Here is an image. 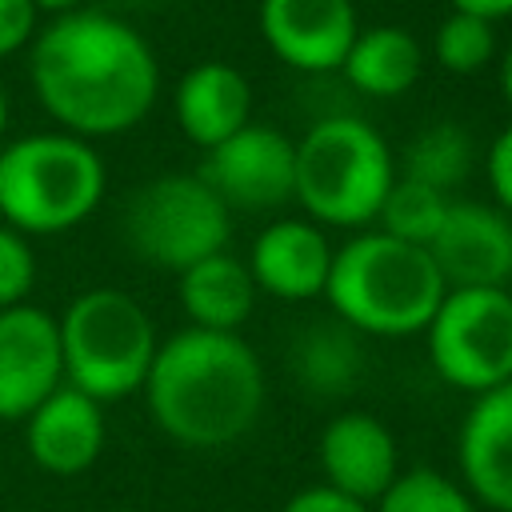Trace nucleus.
Instances as JSON below:
<instances>
[{
  "label": "nucleus",
  "instance_id": "31",
  "mask_svg": "<svg viewBox=\"0 0 512 512\" xmlns=\"http://www.w3.org/2000/svg\"><path fill=\"white\" fill-rule=\"evenodd\" d=\"M36 4V12H52V16H60V12H72V8H80V0H32Z\"/></svg>",
  "mask_w": 512,
  "mask_h": 512
},
{
  "label": "nucleus",
  "instance_id": "29",
  "mask_svg": "<svg viewBox=\"0 0 512 512\" xmlns=\"http://www.w3.org/2000/svg\"><path fill=\"white\" fill-rule=\"evenodd\" d=\"M452 12H468V16H480V20H504L512 16V0H448Z\"/></svg>",
  "mask_w": 512,
  "mask_h": 512
},
{
  "label": "nucleus",
  "instance_id": "2",
  "mask_svg": "<svg viewBox=\"0 0 512 512\" xmlns=\"http://www.w3.org/2000/svg\"><path fill=\"white\" fill-rule=\"evenodd\" d=\"M152 420L188 448H224L252 432L264 404V372L236 332L184 328L168 336L148 368Z\"/></svg>",
  "mask_w": 512,
  "mask_h": 512
},
{
  "label": "nucleus",
  "instance_id": "12",
  "mask_svg": "<svg viewBox=\"0 0 512 512\" xmlns=\"http://www.w3.org/2000/svg\"><path fill=\"white\" fill-rule=\"evenodd\" d=\"M428 256L444 288H504L512 276V220L492 204L452 200Z\"/></svg>",
  "mask_w": 512,
  "mask_h": 512
},
{
  "label": "nucleus",
  "instance_id": "7",
  "mask_svg": "<svg viewBox=\"0 0 512 512\" xmlns=\"http://www.w3.org/2000/svg\"><path fill=\"white\" fill-rule=\"evenodd\" d=\"M232 232V208L196 176L168 172L140 184L124 208L128 248L168 272H184L216 252H224Z\"/></svg>",
  "mask_w": 512,
  "mask_h": 512
},
{
  "label": "nucleus",
  "instance_id": "17",
  "mask_svg": "<svg viewBox=\"0 0 512 512\" xmlns=\"http://www.w3.org/2000/svg\"><path fill=\"white\" fill-rule=\"evenodd\" d=\"M172 108H176L180 132L208 152L248 124L252 88H248L240 68H232L224 60H204L180 76Z\"/></svg>",
  "mask_w": 512,
  "mask_h": 512
},
{
  "label": "nucleus",
  "instance_id": "32",
  "mask_svg": "<svg viewBox=\"0 0 512 512\" xmlns=\"http://www.w3.org/2000/svg\"><path fill=\"white\" fill-rule=\"evenodd\" d=\"M4 128H8V92L0 84V136H4Z\"/></svg>",
  "mask_w": 512,
  "mask_h": 512
},
{
  "label": "nucleus",
  "instance_id": "25",
  "mask_svg": "<svg viewBox=\"0 0 512 512\" xmlns=\"http://www.w3.org/2000/svg\"><path fill=\"white\" fill-rule=\"evenodd\" d=\"M36 284V256L28 236L0 224V312L28 304V292Z\"/></svg>",
  "mask_w": 512,
  "mask_h": 512
},
{
  "label": "nucleus",
  "instance_id": "26",
  "mask_svg": "<svg viewBox=\"0 0 512 512\" xmlns=\"http://www.w3.org/2000/svg\"><path fill=\"white\" fill-rule=\"evenodd\" d=\"M36 20L40 12L32 0H0V60L36 40Z\"/></svg>",
  "mask_w": 512,
  "mask_h": 512
},
{
  "label": "nucleus",
  "instance_id": "18",
  "mask_svg": "<svg viewBox=\"0 0 512 512\" xmlns=\"http://www.w3.org/2000/svg\"><path fill=\"white\" fill-rule=\"evenodd\" d=\"M340 72L356 92L376 96V100H392V96H404L420 80L424 48L400 24H372V28L356 32Z\"/></svg>",
  "mask_w": 512,
  "mask_h": 512
},
{
  "label": "nucleus",
  "instance_id": "23",
  "mask_svg": "<svg viewBox=\"0 0 512 512\" xmlns=\"http://www.w3.org/2000/svg\"><path fill=\"white\" fill-rule=\"evenodd\" d=\"M372 512H476V504L456 480L432 468H408L384 488Z\"/></svg>",
  "mask_w": 512,
  "mask_h": 512
},
{
  "label": "nucleus",
  "instance_id": "24",
  "mask_svg": "<svg viewBox=\"0 0 512 512\" xmlns=\"http://www.w3.org/2000/svg\"><path fill=\"white\" fill-rule=\"evenodd\" d=\"M300 372L320 388H344L356 372V344L344 328H312L300 340Z\"/></svg>",
  "mask_w": 512,
  "mask_h": 512
},
{
  "label": "nucleus",
  "instance_id": "22",
  "mask_svg": "<svg viewBox=\"0 0 512 512\" xmlns=\"http://www.w3.org/2000/svg\"><path fill=\"white\" fill-rule=\"evenodd\" d=\"M432 52L444 72L476 76L496 60V24L468 12H448L432 36Z\"/></svg>",
  "mask_w": 512,
  "mask_h": 512
},
{
  "label": "nucleus",
  "instance_id": "3",
  "mask_svg": "<svg viewBox=\"0 0 512 512\" xmlns=\"http://www.w3.org/2000/svg\"><path fill=\"white\" fill-rule=\"evenodd\" d=\"M444 280L420 244H404L380 228L336 248L324 300L332 312L368 336L424 332L444 300Z\"/></svg>",
  "mask_w": 512,
  "mask_h": 512
},
{
  "label": "nucleus",
  "instance_id": "1",
  "mask_svg": "<svg viewBox=\"0 0 512 512\" xmlns=\"http://www.w3.org/2000/svg\"><path fill=\"white\" fill-rule=\"evenodd\" d=\"M28 80L60 132L88 144L136 128L160 96V64L148 40L100 8L52 16L32 40Z\"/></svg>",
  "mask_w": 512,
  "mask_h": 512
},
{
  "label": "nucleus",
  "instance_id": "10",
  "mask_svg": "<svg viewBox=\"0 0 512 512\" xmlns=\"http://www.w3.org/2000/svg\"><path fill=\"white\" fill-rule=\"evenodd\" d=\"M64 384L60 328L36 304L0 312V420H28Z\"/></svg>",
  "mask_w": 512,
  "mask_h": 512
},
{
  "label": "nucleus",
  "instance_id": "27",
  "mask_svg": "<svg viewBox=\"0 0 512 512\" xmlns=\"http://www.w3.org/2000/svg\"><path fill=\"white\" fill-rule=\"evenodd\" d=\"M484 172H488V184H492L504 216H512V124L492 140L488 160H484Z\"/></svg>",
  "mask_w": 512,
  "mask_h": 512
},
{
  "label": "nucleus",
  "instance_id": "4",
  "mask_svg": "<svg viewBox=\"0 0 512 512\" xmlns=\"http://www.w3.org/2000/svg\"><path fill=\"white\" fill-rule=\"evenodd\" d=\"M108 188L100 152L68 132H28L0 148V224L60 236L84 224Z\"/></svg>",
  "mask_w": 512,
  "mask_h": 512
},
{
  "label": "nucleus",
  "instance_id": "30",
  "mask_svg": "<svg viewBox=\"0 0 512 512\" xmlns=\"http://www.w3.org/2000/svg\"><path fill=\"white\" fill-rule=\"evenodd\" d=\"M500 92H504L508 104H512V40H508L504 52H500Z\"/></svg>",
  "mask_w": 512,
  "mask_h": 512
},
{
  "label": "nucleus",
  "instance_id": "21",
  "mask_svg": "<svg viewBox=\"0 0 512 512\" xmlns=\"http://www.w3.org/2000/svg\"><path fill=\"white\" fill-rule=\"evenodd\" d=\"M448 204H452V196H444V192H436L428 184H416V180L396 172V184L388 188V196H384V204L376 212V224H380V232H388V236H396L404 244L428 248L432 236L440 232L444 216H448Z\"/></svg>",
  "mask_w": 512,
  "mask_h": 512
},
{
  "label": "nucleus",
  "instance_id": "19",
  "mask_svg": "<svg viewBox=\"0 0 512 512\" xmlns=\"http://www.w3.org/2000/svg\"><path fill=\"white\" fill-rule=\"evenodd\" d=\"M176 292L192 328H204V332H236L256 304V284L248 264L228 252H216L184 268Z\"/></svg>",
  "mask_w": 512,
  "mask_h": 512
},
{
  "label": "nucleus",
  "instance_id": "8",
  "mask_svg": "<svg viewBox=\"0 0 512 512\" xmlns=\"http://www.w3.org/2000/svg\"><path fill=\"white\" fill-rule=\"evenodd\" d=\"M424 336H428L432 368L452 388L484 396L512 380L508 288H448Z\"/></svg>",
  "mask_w": 512,
  "mask_h": 512
},
{
  "label": "nucleus",
  "instance_id": "6",
  "mask_svg": "<svg viewBox=\"0 0 512 512\" xmlns=\"http://www.w3.org/2000/svg\"><path fill=\"white\" fill-rule=\"evenodd\" d=\"M56 328L68 388L96 404L124 400L144 388L160 340L140 300L120 288H88L64 308Z\"/></svg>",
  "mask_w": 512,
  "mask_h": 512
},
{
  "label": "nucleus",
  "instance_id": "14",
  "mask_svg": "<svg viewBox=\"0 0 512 512\" xmlns=\"http://www.w3.org/2000/svg\"><path fill=\"white\" fill-rule=\"evenodd\" d=\"M336 248L324 228L312 220H276L268 224L248 252V272L256 292L276 300H312L324 296Z\"/></svg>",
  "mask_w": 512,
  "mask_h": 512
},
{
  "label": "nucleus",
  "instance_id": "20",
  "mask_svg": "<svg viewBox=\"0 0 512 512\" xmlns=\"http://www.w3.org/2000/svg\"><path fill=\"white\" fill-rule=\"evenodd\" d=\"M472 172V140L460 124L452 120H436L428 124L404 152L400 160V176L416 180V184H428L444 196H452V188L460 180H468Z\"/></svg>",
  "mask_w": 512,
  "mask_h": 512
},
{
  "label": "nucleus",
  "instance_id": "16",
  "mask_svg": "<svg viewBox=\"0 0 512 512\" xmlns=\"http://www.w3.org/2000/svg\"><path fill=\"white\" fill-rule=\"evenodd\" d=\"M28 456L36 468L52 476H80L96 464L104 448V412L92 396L60 384L32 416H28Z\"/></svg>",
  "mask_w": 512,
  "mask_h": 512
},
{
  "label": "nucleus",
  "instance_id": "9",
  "mask_svg": "<svg viewBox=\"0 0 512 512\" xmlns=\"http://www.w3.org/2000/svg\"><path fill=\"white\" fill-rule=\"evenodd\" d=\"M228 208H276L296 192V140L268 124H244L236 136L204 152L196 172Z\"/></svg>",
  "mask_w": 512,
  "mask_h": 512
},
{
  "label": "nucleus",
  "instance_id": "15",
  "mask_svg": "<svg viewBox=\"0 0 512 512\" xmlns=\"http://www.w3.org/2000/svg\"><path fill=\"white\" fill-rule=\"evenodd\" d=\"M456 456L468 492L496 512H512V380L472 400Z\"/></svg>",
  "mask_w": 512,
  "mask_h": 512
},
{
  "label": "nucleus",
  "instance_id": "11",
  "mask_svg": "<svg viewBox=\"0 0 512 512\" xmlns=\"http://www.w3.org/2000/svg\"><path fill=\"white\" fill-rule=\"evenodd\" d=\"M256 24L272 56L296 72H340L360 32L352 0H260Z\"/></svg>",
  "mask_w": 512,
  "mask_h": 512
},
{
  "label": "nucleus",
  "instance_id": "13",
  "mask_svg": "<svg viewBox=\"0 0 512 512\" xmlns=\"http://www.w3.org/2000/svg\"><path fill=\"white\" fill-rule=\"evenodd\" d=\"M320 468L328 488L372 508L384 496V488L400 476L396 440L376 416L340 412L320 432Z\"/></svg>",
  "mask_w": 512,
  "mask_h": 512
},
{
  "label": "nucleus",
  "instance_id": "5",
  "mask_svg": "<svg viewBox=\"0 0 512 512\" xmlns=\"http://www.w3.org/2000/svg\"><path fill=\"white\" fill-rule=\"evenodd\" d=\"M396 184L388 140L360 116H324L296 140V192L312 224L364 228Z\"/></svg>",
  "mask_w": 512,
  "mask_h": 512
},
{
  "label": "nucleus",
  "instance_id": "28",
  "mask_svg": "<svg viewBox=\"0 0 512 512\" xmlns=\"http://www.w3.org/2000/svg\"><path fill=\"white\" fill-rule=\"evenodd\" d=\"M280 512H372V508L352 500V496H344V492H336V488H328V484H316V488L296 492Z\"/></svg>",
  "mask_w": 512,
  "mask_h": 512
}]
</instances>
